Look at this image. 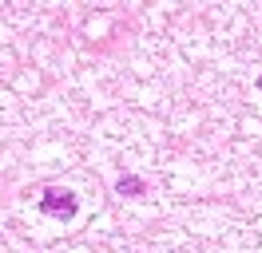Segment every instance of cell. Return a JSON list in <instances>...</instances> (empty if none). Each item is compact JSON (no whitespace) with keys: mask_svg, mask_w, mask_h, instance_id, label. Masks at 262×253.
<instances>
[{"mask_svg":"<svg viewBox=\"0 0 262 253\" xmlns=\"http://www.w3.org/2000/svg\"><path fill=\"white\" fill-rule=\"evenodd\" d=\"M44 214H52V218H72L76 214V198L72 194H60V190H44Z\"/></svg>","mask_w":262,"mask_h":253,"instance_id":"1","label":"cell"},{"mask_svg":"<svg viewBox=\"0 0 262 253\" xmlns=\"http://www.w3.org/2000/svg\"><path fill=\"white\" fill-rule=\"evenodd\" d=\"M119 190H123V194H139V178H123Z\"/></svg>","mask_w":262,"mask_h":253,"instance_id":"2","label":"cell"}]
</instances>
